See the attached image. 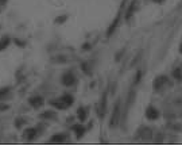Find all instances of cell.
Wrapping results in <instances>:
<instances>
[{
	"instance_id": "obj_8",
	"label": "cell",
	"mask_w": 182,
	"mask_h": 161,
	"mask_svg": "<svg viewBox=\"0 0 182 161\" xmlns=\"http://www.w3.org/2000/svg\"><path fill=\"white\" fill-rule=\"evenodd\" d=\"M146 116L148 119H157L158 116H159V111L155 110L154 107H148V108H147V113H146Z\"/></svg>"
},
{
	"instance_id": "obj_21",
	"label": "cell",
	"mask_w": 182,
	"mask_h": 161,
	"mask_svg": "<svg viewBox=\"0 0 182 161\" xmlns=\"http://www.w3.org/2000/svg\"><path fill=\"white\" fill-rule=\"evenodd\" d=\"M174 76H176L177 79H181V77H182V73H181V71H179V69H177V71L174 72Z\"/></svg>"
},
{
	"instance_id": "obj_4",
	"label": "cell",
	"mask_w": 182,
	"mask_h": 161,
	"mask_svg": "<svg viewBox=\"0 0 182 161\" xmlns=\"http://www.w3.org/2000/svg\"><path fill=\"white\" fill-rule=\"evenodd\" d=\"M119 115H120V102H116L115 108H113V114H112V118H111V126L112 127L118 125Z\"/></svg>"
},
{
	"instance_id": "obj_14",
	"label": "cell",
	"mask_w": 182,
	"mask_h": 161,
	"mask_svg": "<svg viewBox=\"0 0 182 161\" xmlns=\"http://www.w3.org/2000/svg\"><path fill=\"white\" fill-rule=\"evenodd\" d=\"M135 6H136V0H134V1H132L131 6H130V8H128V11H127V14H125V18H127V20L131 18L132 12H134V10H135Z\"/></svg>"
},
{
	"instance_id": "obj_17",
	"label": "cell",
	"mask_w": 182,
	"mask_h": 161,
	"mask_svg": "<svg viewBox=\"0 0 182 161\" xmlns=\"http://www.w3.org/2000/svg\"><path fill=\"white\" fill-rule=\"evenodd\" d=\"M66 19H67V16H66V15L58 16V18H55V23H57V25H61V23H64Z\"/></svg>"
},
{
	"instance_id": "obj_7",
	"label": "cell",
	"mask_w": 182,
	"mask_h": 161,
	"mask_svg": "<svg viewBox=\"0 0 182 161\" xmlns=\"http://www.w3.org/2000/svg\"><path fill=\"white\" fill-rule=\"evenodd\" d=\"M29 102L34 108H39V107H42L43 106V103H45V100L42 99L41 96H31L29 99Z\"/></svg>"
},
{
	"instance_id": "obj_19",
	"label": "cell",
	"mask_w": 182,
	"mask_h": 161,
	"mask_svg": "<svg viewBox=\"0 0 182 161\" xmlns=\"http://www.w3.org/2000/svg\"><path fill=\"white\" fill-rule=\"evenodd\" d=\"M23 123H26V121H23L22 118H18V119H16L15 126H16V127H18V129H19V127H22V125H23Z\"/></svg>"
},
{
	"instance_id": "obj_12",
	"label": "cell",
	"mask_w": 182,
	"mask_h": 161,
	"mask_svg": "<svg viewBox=\"0 0 182 161\" xmlns=\"http://www.w3.org/2000/svg\"><path fill=\"white\" fill-rule=\"evenodd\" d=\"M10 42H11V39H10V37H8V35H4L3 38L0 39V52H1V50H4L7 46L10 45Z\"/></svg>"
},
{
	"instance_id": "obj_9",
	"label": "cell",
	"mask_w": 182,
	"mask_h": 161,
	"mask_svg": "<svg viewBox=\"0 0 182 161\" xmlns=\"http://www.w3.org/2000/svg\"><path fill=\"white\" fill-rule=\"evenodd\" d=\"M105 106H107V95L104 94L101 97V103H100V107H99V115L100 118L104 116V113H105Z\"/></svg>"
},
{
	"instance_id": "obj_2",
	"label": "cell",
	"mask_w": 182,
	"mask_h": 161,
	"mask_svg": "<svg viewBox=\"0 0 182 161\" xmlns=\"http://www.w3.org/2000/svg\"><path fill=\"white\" fill-rule=\"evenodd\" d=\"M37 135H38V130H37V127H30V129H27L24 133H23V139L27 141V142L34 141V139L37 138Z\"/></svg>"
},
{
	"instance_id": "obj_23",
	"label": "cell",
	"mask_w": 182,
	"mask_h": 161,
	"mask_svg": "<svg viewBox=\"0 0 182 161\" xmlns=\"http://www.w3.org/2000/svg\"><path fill=\"white\" fill-rule=\"evenodd\" d=\"M7 3V0H0V4H6Z\"/></svg>"
},
{
	"instance_id": "obj_5",
	"label": "cell",
	"mask_w": 182,
	"mask_h": 161,
	"mask_svg": "<svg viewBox=\"0 0 182 161\" xmlns=\"http://www.w3.org/2000/svg\"><path fill=\"white\" fill-rule=\"evenodd\" d=\"M66 141H67V135L66 134H55L49 139L50 144H64V142H66Z\"/></svg>"
},
{
	"instance_id": "obj_16",
	"label": "cell",
	"mask_w": 182,
	"mask_h": 161,
	"mask_svg": "<svg viewBox=\"0 0 182 161\" xmlns=\"http://www.w3.org/2000/svg\"><path fill=\"white\" fill-rule=\"evenodd\" d=\"M167 79L165 77V76H162V77H158L157 80H155V83H154V85H155V88H158V87H161V85H162L163 83H165V81H166Z\"/></svg>"
},
{
	"instance_id": "obj_6",
	"label": "cell",
	"mask_w": 182,
	"mask_h": 161,
	"mask_svg": "<svg viewBox=\"0 0 182 161\" xmlns=\"http://www.w3.org/2000/svg\"><path fill=\"white\" fill-rule=\"evenodd\" d=\"M121 8H123V4H121V7H120V10H119V14H118V16L115 18V20L112 22V25H111V27L108 29V32H107V35L108 37H111L112 35V32L115 31V29H116V26L119 25V20H120V16H121Z\"/></svg>"
},
{
	"instance_id": "obj_20",
	"label": "cell",
	"mask_w": 182,
	"mask_h": 161,
	"mask_svg": "<svg viewBox=\"0 0 182 161\" xmlns=\"http://www.w3.org/2000/svg\"><path fill=\"white\" fill-rule=\"evenodd\" d=\"M82 71L85 72V73H90V68L88 64H82Z\"/></svg>"
},
{
	"instance_id": "obj_13",
	"label": "cell",
	"mask_w": 182,
	"mask_h": 161,
	"mask_svg": "<svg viewBox=\"0 0 182 161\" xmlns=\"http://www.w3.org/2000/svg\"><path fill=\"white\" fill-rule=\"evenodd\" d=\"M77 115H78V119H80L81 122H84V121L86 119L88 111H86V108H84V107H80V108H78V111H77Z\"/></svg>"
},
{
	"instance_id": "obj_18",
	"label": "cell",
	"mask_w": 182,
	"mask_h": 161,
	"mask_svg": "<svg viewBox=\"0 0 182 161\" xmlns=\"http://www.w3.org/2000/svg\"><path fill=\"white\" fill-rule=\"evenodd\" d=\"M14 43H15V45H18L19 48H24V46H26V42L24 41H20V39H18V38L14 39Z\"/></svg>"
},
{
	"instance_id": "obj_15",
	"label": "cell",
	"mask_w": 182,
	"mask_h": 161,
	"mask_svg": "<svg viewBox=\"0 0 182 161\" xmlns=\"http://www.w3.org/2000/svg\"><path fill=\"white\" fill-rule=\"evenodd\" d=\"M7 95H10V88L8 87L0 88V99H6Z\"/></svg>"
},
{
	"instance_id": "obj_24",
	"label": "cell",
	"mask_w": 182,
	"mask_h": 161,
	"mask_svg": "<svg viewBox=\"0 0 182 161\" xmlns=\"http://www.w3.org/2000/svg\"><path fill=\"white\" fill-rule=\"evenodd\" d=\"M181 52H182V49H181Z\"/></svg>"
},
{
	"instance_id": "obj_22",
	"label": "cell",
	"mask_w": 182,
	"mask_h": 161,
	"mask_svg": "<svg viewBox=\"0 0 182 161\" xmlns=\"http://www.w3.org/2000/svg\"><path fill=\"white\" fill-rule=\"evenodd\" d=\"M8 108V106H6V104H0V110H7Z\"/></svg>"
},
{
	"instance_id": "obj_11",
	"label": "cell",
	"mask_w": 182,
	"mask_h": 161,
	"mask_svg": "<svg viewBox=\"0 0 182 161\" xmlns=\"http://www.w3.org/2000/svg\"><path fill=\"white\" fill-rule=\"evenodd\" d=\"M72 129H73V131L76 133L77 138H81V137L84 135V133H85V127H84L82 125H74Z\"/></svg>"
},
{
	"instance_id": "obj_10",
	"label": "cell",
	"mask_w": 182,
	"mask_h": 161,
	"mask_svg": "<svg viewBox=\"0 0 182 161\" xmlns=\"http://www.w3.org/2000/svg\"><path fill=\"white\" fill-rule=\"evenodd\" d=\"M42 118V119H57V113L55 111H46V113H42L41 115H39Z\"/></svg>"
},
{
	"instance_id": "obj_1",
	"label": "cell",
	"mask_w": 182,
	"mask_h": 161,
	"mask_svg": "<svg viewBox=\"0 0 182 161\" xmlns=\"http://www.w3.org/2000/svg\"><path fill=\"white\" fill-rule=\"evenodd\" d=\"M50 104L51 106H55L59 110L67 108V107H70L72 104H73V96L69 94H65V95H62L59 99H57V102H55V100H51Z\"/></svg>"
},
{
	"instance_id": "obj_3",
	"label": "cell",
	"mask_w": 182,
	"mask_h": 161,
	"mask_svg": "<svg viewBox=\"0 0 182 161\" xmlns=\"http://www.w3.org/2000/svg\"><path fill=\"white\" fill-rule=\"evenodd\" d=\"M74 83H76V77H74V74L72 73V72L64 73V76H62V84H64V85L70 87V85H73Z\"/></svg>"
}]
</instances>
